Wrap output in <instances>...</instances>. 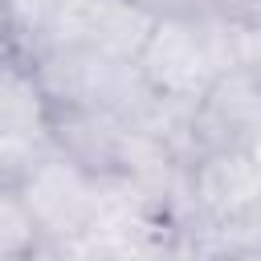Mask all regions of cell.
Here are the masks:
<instances>
[{
	"mask_svg": "<svg viewBox=\"0 0 261 261\" xmlns=\"http://www.w3.org/2000/svg\"><path fill=\"white\" fill-rule=\"evenodd\" d=\"M188 196L196 232L232 224L261 200V167L249 155V147L200 155L196 163H188Z\"/></svg>",
	"mask_w": 261,
	"mask_h": 261,
	"instance_id": "3",
	"label": "cell"
},
{
	"mask_svg": "<svg viewBox=\"0 0 261 261\" xmlns=\"http://www.w3.org/2000/svg\"><path fill=\"white\" fill-rule=\"evenodd\" d=\"M261 135V69L232 65L224 69L192 106L188 126L179 135V155L196 163L212 151L249 147Z\"/></svg>",
	"mask_w": 261,
	"mask_h": 261,
	"instance_id": "2",
	"label": "cell"
},
{
	"mask_svg": "<svg viewBox=\"0 0 261 261\" xmlns=\"http://www.w3.org/2000/svg\"><path fill=\"white\" fill-rule=\"evenodd\" d=\"M49 139L53 147L86 167L98 179H118L126 143H130V122L102 106H77V102H49Z\"/></svg>",
	"mask_w": 261,
	"mask_h": 261,
	"instance_id": "4",
	"label": "cell"
},
{
	"mask_svg": "<svg viewBox=\"0 0 261 261\" xmlns=\"http://www.w3.org/2000/svg\"><path fill=\"white\" fill-rule=\"evenodd\" d=\"M249 155H253V159H257V167H261V135L249 143Z\"/></svg>",
	"mask_w": 261,
	"mask_h": 261,
	"instance_id": "9",
	"label": "cell"
},
{
	"mask_svg": "<svg viewBox=\"0 0 261 261\" xmlns=\"http://www.w3.org/2000/svg\"><path fill=\"white\" fill-rule=\"evenodd\" d=\"M139 8H147L151 16H196L216 8V0H135Z\"/></svg>",
	"mask_w": 261,
	"mask_h": 261,
	"instance_id": "6",
	"label": "cell"
},
{
	"mask_svg": "<svg viewBox=\"0 0 261 261\" xmlns=\"http://www.w3.org/2000/svg\"><path fill=\"white\" fill-rule=\"evenodd\" d=\"M8 188H16L24 196V204L33 208V216L53 249H69V245L86 241L90 232H98V224L110 212V179L90 175L61 151L41 159L20 184H8Z\"/></svg>",
	"mask_w": 261,
	"mask_h": 261,
	"instance_id": "1",
	"label": "cell"
},
{
	"mask_svg": "<svg viewBox=\"0 0 261 261\" xmlns=\"http://www.w3.org/2000/svg\"><path fill=\"white\" fill-rule=\"evenodd\" d=\"M41 249H53V245L45 241L33 208L16 188H0V261H24Z\"/></svg>",
	"mask_w": 261,
	"mask_h": 261,
	"instance_id": "5",
	"label": "cell"
},
{
	"mask_svg": "<svg viewBox=\"0 0 261 261\" xmlns=\"http://www.w3.org/2000/svg\"><path fill=\"white\" fill-rule=\"evenodd\" d=\"M200 261H261V249H220V253H200Z\"/></svg>",
	"mask_w": 261,
	"mask_h": 261,
	"instance_id": "8",
	"label": "cell"
},
{
	"mask_svg": "<svg viewBox=\"0 0 261 261\" xmlns=\"http://www.w3.org/2000/svg\"><path fill=\"white\" fill-rule=\"evenodd\" d=\"M216 8L241 29H261V0H216Z\"/></svg>",
	"mask_w": 261,
	"mask_h": 261,
	"instance_id": "7",
	"label": "cell"
}]
</instances>
